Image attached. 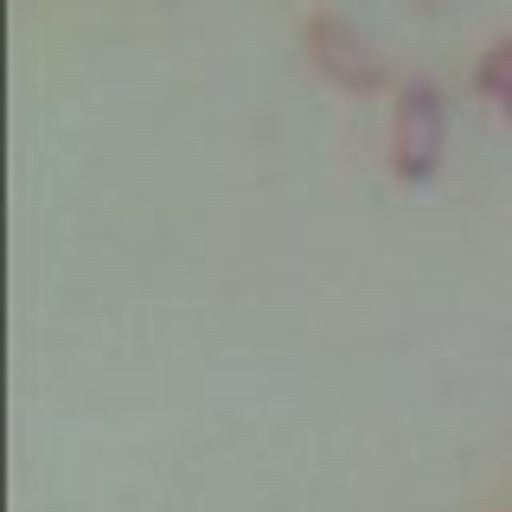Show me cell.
<instances>
[{
  "mask_svg": "<svg viewBox=\"0 0 512 512\" xmlns=\"http://www.w3.org/2000/svg\"><path fill=\"white\" fill-rule=\"evenodd\" d=\"M442 141H448V109L436 84H410L397 96L391 116V167L397 180H429L442 167Z\"/></svg>",
  "mask_w": 512,
  "mask_h": 512,
  "instance_id": "obj_1",
  "label": "cell"
},
{
  "mask_svg": "<svg viewBox=\"0 0 512 512\" xmlns=\"http://www.w3.org/2000/svg\"><path fill=\"white\" fill-rule=\"evenodd\" d=\"M308 58L346 90H378L384 84V64L372 58V45H365L346 20H314L308 26Z\"/></svg>",
  "mask_w": 512,
  "mask_h": 512,
  "instance_id": "obj_2",
  "label": "cell"
},
{
  "mask_svg": "<svg viewBox=\"0 0 512 512\" xmlns=\"http://www.w3.org/2000/svg\"><path fill=\"white\" fill-rule=\"evenodd\" d=\"M480 90L500 96V103H512V39H500L487 58H480Z\"/></svg>",
  "mask_w": 512,
  "mask_h": 512,
  "instance_id": "obj_3",
  "label": "cell"
},
{
  "mask_svg": "<svg viewBox=\"0 0 512 512\" xmlns=\"http://www.w3.org/2000/svg\"><path fill=\"white\" fill-rule=\"evenodd\" d=\"M506 116H512V103H506Z\"/></svg>",
  "mask_w": 512,
  "mask_h": 512,
  "instance_id": "obj_4",
  "label": "cell"
}]
</instances>
